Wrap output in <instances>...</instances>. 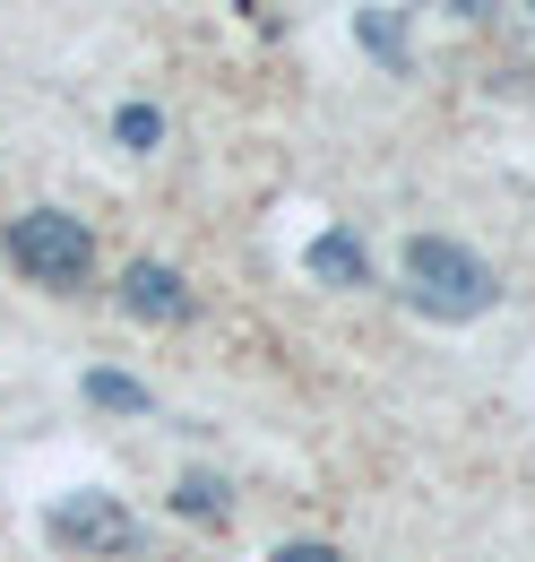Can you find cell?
Instances as JSON below:
<instances>
[{
	"label": "cell",
	"instance_id": "cell-10",
	"mask_svg": "<svg viewBox=\"0 0 535 562\" xmlns=\"http://www.w3.org/2000/svg\"><path fill=\"white\" fill-rule=\"evenodd\" d=\"M268 562H345V554H337V546H311V537H303V546H276Z\"/></svg>",
	"mask_w": 535,
	"mask_h": 562
},
{
	"label": "cell",
	"instance_id": "cell-6",
	"mask_svg": "<svg viewBox=\"0 0 535 562\" xmlns=\"http://www.w3.org/2000/svg\"><path fill=\"white\" fill-rule=\"evenodd\" d=\"M87 398H95V407H113V416H147V381L113 372V363H95V372H87Z\"/></svg>",
	"mask_w": 535,
	"mask_h": 562
},
{
	"label": "cell",
	"instance_id": "cell-2",
	"mask_svg": "<svg viewBox=\"0 0 535 562\" xmlns=\"http://www.w3.org/2000/svg\"><path fill=\"white\" fill-rule=\"evenodd\" d=\"M87 260H95V243H87V225L69 209H26L9 225V269L53 285V294H69V285L87 278Z\"/></svg>",
	"mask_w": 535,
	"mask_h": 562
},
{
	"label": "cell",
	"instance_id": "cell-3",
	"mask_svg": "<svg viewBox=\"0 0 535 562\" xmlns=\"http://www.w3.org/2000/svg\"><path fill=\"white\" fill-rule=\"evenodd\" d=\"M53 537L78 546V554H104V562H130L138 554V519L113 502V493H69L53 510Z\"/></svg>",
	"mask_w": 535,
	"mask_h": 562
},
{
	"label": "cell",
	"instance_id": "cell-4",
	"mask_svg": "<svg viewBox=\"0 0 535 562\" xmlns=\"http://www.w3.org/2000/svg\"><path fill=\"white\" fill-rule=\"evenodd\" d=\"M122 303H130L138 321H191V312H200L191 285H182V269H164V260H138L130 278H122Z\"/></svg>",
	"mask_w": 535,
	"mask_h": 562
},
{
	"label": "cell",
	"instance_id": "cell-1",
	"mask_svg": "<svg viewBox=\"0 0 535 562\" xmlns=\"http://www.w3.org/2000/svg\"><path fill=\"white\" fill-rule=\"evenodd\" d=\"M492 269L475 260L467 243H449V234H414L406 243V303L423 312V321H483L492 312Z\"/></svg>",
	"mask_w": 535,
	"mask_h": 562
},
{
	"label": "cell",
	"instance_id": "cell-7",
	"mask_svg": "<svg viewBox=\"0 0 535 562\" xmlns=\"http://www.w3.org/2000/svg\"><path fill=\"white\" fill-rule=\"evenodd\" d=\"M354 35H363V44H372L389 70L406 61V18H398V9H363V18H354Z\"/></svg>",
	"mask_w": 535,
	"mask_h": 562
},
{
	"label": "cell",
	"instance_id": "cell-5",
	"mask_svg": "<svg viewBox=\"0 0 535 562\" xmlns=\"http://www.w3.org/2000/svg\"><path fill=\"white\" fill-rule=\"evenodd\" d=\"M303 260H311V278H320V285H363V278H372V260H363V243H354L345 225L311 234V251H303Z\"/></svg>",
	"mask_w": 535,
	"mask_h": 562
},
{
	"label": "cell",
	"instance_id": "cell-8",
	"mask_svg": "<svg viewBox=\"0 0 535 562\" xmlns=\"http://www.w3.org/2000/svg\"><path fill=\"white\" fill-rule=\"evenodd\" d=\"M113 139H122V147H138V156H147V147L164 139V113H156V104H122V113H113Z\"/></svg>",
	"mask_w": 535,
	"mask_h": 562
},
{
	"label": "cell",
	"instance_id": "cell-9",
	"mask_svg": "<svg viewBox=\"0 0 535 562\" xmlns=\"http://www.w3.org/2000/svg\"><path fill=\"white\" fill-rule=\"evenodd\" d=\"M173 510H182V519H225V485H216V476H182V485H173Z\"/></svg>",
	"mask_w": 535,
	"mask_h": 562
},
{
	"label": "cell",
	"instance_id": "cell-11",
	"mask_svg": "<svg viewBox=\"0 0 535 562\" xmlns=\"http://www.w3.org/2000/svg\"><path fill=\"white\" fill-rule=\"evenodd\" d=\"M449 9H458V18H492V0H449Z\"/></svg>",
	"mask_w": 535,
	"mask_h": 562
}]
</instances>
